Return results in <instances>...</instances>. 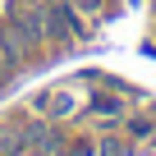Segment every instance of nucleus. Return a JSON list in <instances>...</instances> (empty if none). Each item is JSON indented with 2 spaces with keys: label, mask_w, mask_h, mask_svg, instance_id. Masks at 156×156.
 I'll return each mask as SVG.
<instances>
[{
  "label": "nucleus",
  "mask_w": 156,
  "mask_h": 156,
  "mask_svg": "<svg viewBox=\"0 0 156 156\" xmlns=\"http://www.w3.org/2000/svg\"><path fill=\"white\" fill-rule=\"evenodd\" d=\"M78 9H101V0H73Z\"/></svg>",
  "instance_id": "obj_3"
},
{
  "label": "nucleus",
  "mask_w": 156,
  "mask_h": 156,
  "mask_svg": "<svg viewBox=\"0 0 156 156\" xmlns=\"http://www.w3.org/2000/svg\"><path fill=\"white\" fill-rule=\"evenodd\" d=\"M73 106H78V97H73V92H51V97L41 101V110H46V115H55V119H60V115H69Z\"/></svg>",
  "instance_id": "obj_1"
},
{
  "label": "nucleus",
  "mask_w": 156,
  "mask_h": 156,
  "mask_svg": "<svg viewBox=\"0 0 156 156\" xmlns=\"http://www.w3.org/2000/svg\"><path fill=\"white\" fill-rule=\"evenodd\" d=\"M92 110H101V115H115V110H119V101H115V97H92Z\"/></svg>",
  "instance_id": "obj_2"
}]
</instances>
